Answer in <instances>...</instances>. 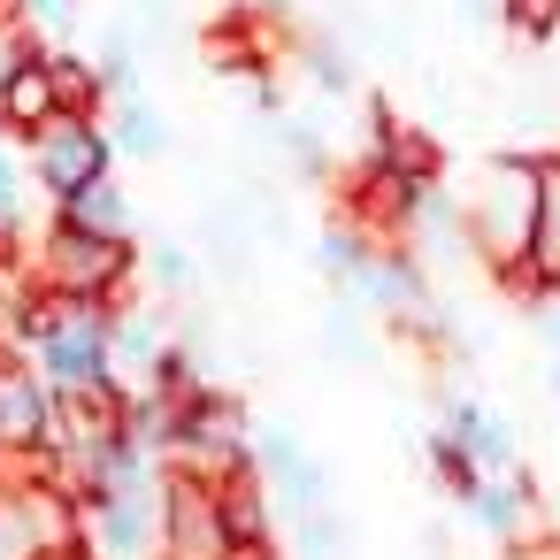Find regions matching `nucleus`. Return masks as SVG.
Here are the masks:
<instances>
[{
	"label": "nucleus",
	"mask_w": 560,
	"mask_h": 560,
	"mask_svg": "<svg viewBox=\"0 0 560 560\" xmlns=\"http://www.w3.org/2000/svg\"><path fill=\"white\" fill-rule=\"evenodd\" d=\"M24 261H32L39 292L85 300V307H116V292L139 269V246L131 238H93V231H70V223H47L39 254H24Z\"/></svg>",
	"instance_id": "1"
},
{
	"label": "nucleus",
	"mask_w": 560,
	"mask_h": 560,
	"mask_svg": "<svg viewBox=\"0 0 560 560\" xmlns=\"http://www.w3.org/2000/svg\"><path fill=\"white\" fill-rule=\"evenodd\" d=\"M529 215H537V162L499 154V162L483 170V192H476V208H468L460 223H468L476 254H483L499 277H522V254H529Z\"/></svg>",
	"instance_id": "2"
},
{
	"label": "nucleus",
	"mask_w": 560,
	"mask_h": 560,
	"mask_svg": "<svg viewBox=\"0 0 560 560\" xmlns=\"http://www.w3.org/2000/svg\"><path fill=\"white\" fill-rule=\"evenodd\" d=\"M24 170H32V192H47L55 208L78 200L85 185L116 177V154H108L101 116H55L39 139H24Z\"/></svg>",
	"instance_id": "3"
},
{
	"label": "nucleus",
	"mask_w": 560,
	"mask_h": 560,
	"mask_svg": "<svg viewBox=\"0 0 560 560\" xmlns=\"http://www.w3.org/2000/svg\"><path fill=\"white\" fill-rule=\"evenodd\" d=\"M154 552L162 560H231L238 537H231V514H223V491L170 468L162 476V514H154Z\"/></svg>",
	"instance_id": "4"
},
{
	"label": "nucleus",
	"mask_w": 560,
	"mask_h": 560,
	"mask_svg": "<svg viewBox=\"0 0 560 560\" xmlns=\"http://www.w3.org/2000/svg\"><path fill=\"white\" fill-rule=\"evenodd\" d=\"M47 545H78V499L55 483H0V560H39Z\"/></svg>",
	"instance_id": "5"
},
{
	"label": "nucleus",
	"mask_w": 560,
	"mask_h": 560,
	"mask_svg": "<svg viewBox=\"0 0 560 560\" xmlns=\"http://www.w3.org/2000/svg\"><path fill=\"white\" fill-rule=\"evenodd\" d=\"M47 430H55V392L16 353H0V460L47 453Z\"/></svg>",
	"instance_id": "6"
},
{
	"label": "nucleus",
	"mask_w": 560,
	"mask_h": 560,
	"mask_svg": "<svg viewBox=\"0 0 560 560\" xmlns=\"http://www.w3.org/2000/svg\"><path fill=\"white\" fill-rule=\"evenodd\" d=\"M246 460H254V476H261V491H277L292 514H315L323 506V468L307 460V445L292 438V430H254L246 438Z\"/></svg>",
	"instance_id": "7"
},
{
	"label": "nucleus",
	"mask_w": 560,
	"mask_h": 560,
	"mask_svg": "<svg viewBox=\"0 0 560 560\" xmlns=\"http://www.w3.org/2000/svg\"><path fill=\"white\" fill-rule=\"evenodd\" d=\"M346 284L369 300V307H384V315H422V269L399 254V246H369L353 269H346Z\"/></svg>",
	"instance_id": "8"
},
{
	"label": "nucleus",
	"mask_w": 560,
	"mask_h": 560,
	"mask_svg": "<svg viewBox=\"0 0 560 560\" xmlns=\"http://www.w3.org/2000/svg\"><path fill=\"white\" fill-rule=\"evenodd\" d=\"M445 445H453V453H468V468H476V476L514 468V430H506L491 407H476V399H453V407H445Z\"/></svg>",
	"instance_id": "9"
},
{
	"label": "nucleus",
	"mask_w": 560,
	"mask_h": 560,
	"mask_svg": "<svg viewBox=\"0 0 560 560\" xmlns=\"http://www.w3.org/2000/svg\"><path fill=\"white\" fill-rule=\"evenodd\" d=\"M522 277H529L537 292H560V154H552V162H537V215H529Z\"/></svg>",
	"instance_id": "10"
},
{
	"label": "nucleus",
	"mask_w": 560,
	"mask_h": 560,
	"mask_svg": "<svg viewBox=\"0 0 560 560\" xmlns=\"http://www.w3.org/2000/svg\"><path fill=\"white\" fill-rule=\"evenodd\" d=\"M55 116H62L55 70H47V55H32V62L9 78V93H0V131H9V139H39Z\"/></svg>",
	"instance_id": "11"
},
{
	"label": "nucleus",
	"mask_w": 560,
	"mask_h": 560,
	"mask_svg": "<svg viewBox=\"0 0 560 560\" xmlns=\"http://www.w3.org/2000/svg\"><path fill=\"white\" fill-rule=\"evenodd\" d=\"M468 506H476V522H483L491 537H506V545H529V537H537V491H529L522 476H483V483L468 491Z\"/></svg>",
	"instance_id": "12"
},
{
	"label": "nucleus",
	"mask_w": 560,
	"mask_h": 560,
	"mask_svg": "<svg viewBox=\"0 0 560 560\" xmlns=\"http://www.w3.org/2000/svg\"><path fill=\"white\" fill-rule=\"evenodd\" d=\"M108 154H131V162H162L170 154V124H162V108L154 101H139V93H116V108H108Z\"/></svg>",
	"instance_id": "13"
},
{
	"label": "nucleus",
	"mask_w": 560,
	"mask_h": 560,
	"mask_svg": "<svg viewBox=\"0 0 560 560\" xmlns=\"http://www.w3.org/2000/svg\"><path fill=\"white\" fill-rule=\"evenodd\" d=\"M376 170H384L392 185H407V192H430L438 147H430L422 131H407V124H376Z\"/></svg>",
	"instance_id": "14"
},
{
	"label": "nucleus",
	"mask_w": 560,
	"mask_h": 560,
	"mask_svg": "<svg viewBox=\"0 0 560 560\" xmlns=\"http://www.w3.org/2000/svg\"><path fill=\"white\" fill-rule=\"evenodd\" d=\"M55 223L93 231V238H131V200H124V185H116V177H101V185H85L78 200H62V208H55Z\"/></svg>",
	"instance_id": "15"
},
{
	"label": "nucleus",
	"mask_w": 560,
	"mask_h": 560,
	"mask_svg": "<svg viewBox=\"0 0 560 560\" xmlns=\"http://www.w3.org/2000/svg\"><path fill=\"white\" fill-rule=\"evenodd\" d=\"M9 16H16L47 55H62V39L78 32V0H9Z\"/></svg>",
	"instance_id": "16"
},
{
	"label": "nucleus",
	"mask_w": 560,
	"mask_h": 560,
	"mask_svg": "<svg viewBox=\"0 0 560 560\" xmlns=\"http://www.w3.org/2000/svg\"><path fill=\"white\" fill-rule=\"evenodd\" d=\"M32 55H47V47H39V39H32V32H24L9 9H0V93H9V78H16Z\"/></svg>",
	"instance_id": "17"
},
{
	"label": "nucleus",
	"mask_w": 560,
	"mask_h": 560,
	"mask_svg": "<svg viewBox=\"0 0 560 560\" xmlns=\"http://www.w3.org/2000/svg\"><path fill=\"white\" fill-rule=\"evenodd\" d=\"M300 545H307V560H346V529L315 506V514H300Z\"/></svg>",
	"instance_id": "18"
},
{
	"label": "nucleus",
	"mask_w": 560,
	"mask_h": 560,
	"mask_svg": "<svg viewBox=\"0 0 560 560\" xmlns=\"http://www.w3.org/2000/svg\"><path fill=\"white\" fill-rule=\"evenodd\" d=\"M430 468H438V483H445V491H453V499H468V491H476V483H483V476H476V468H468V453H453V445H445V438H438V445H430Z\"/></svg>",
	"instance_id": "19"
},
{
	"label": "nucleus",
	"mask_w": 560,
	"mask_h": 560,
	"mask_svg": "<svg viewBox=\"0 0 560 560\" xmlns=\"http://www.w3.org/2000/svg\"><path fill=\"white\" fill-rule=\"evenodd\" d=\"M506 24L529 32V39H545V32L560 24V0H506Z\"/></svg>",
	"instance_id": "20"
},
{
	"label": "nucleus",
	"mask_w": 560,
	"mask_h": 560,
	"mask_svg": "<svg viewBox=\"0 0 560 560\" xmlns=\"http://www.w3.org/2000/svg\"><path fill=\"white\" fill-rule=\"evenodd\" d=\"M307 78H315L323 93H346V85H353V70H346L338 47H307Z\"/></svg>",
	"instance_id": "21"
},
{
	"label": "nucleus",
	"mask_w": 560,
	"mask_h": 560,
	"mask_svg": "<svg viewBox=\"0 0 560 560\" xmlns=\"http://www.w3.org/2000/svg\"><path fill=\"white\" fill-rule=\"evenodd\" d=\"M147 269H154V284H170V292H185V284H192V254H185V246H154V254H147Z\"/></svg>",
	"instance_id": "22"
},
{
	"label": "nucleus",
	"mask_w": 560,
	"mask_h": 560,
	"mask_svg": "<svg viewBox=\"0 0 560 560\" xmlns=\"http://www.w3.org/2000/svg\"><path fill=\"white\" fill-rule=\"evenodd\" d=\"M460 9H468V16H491V0H460Z\"/></svg>",
	"instance_id": "23"
},
{
	"label": "nucleus",
	"mask_w": 560,
	"mask_h": 560,
	"mask_svg": "<svg viewBox=\"0 0 560 560\" xmlns=\"http://www.w3.org/2000/svg\"><path fill=\"white\" fill-rule=\"evenodd\" d=\"M0 9H9V0H0Z\"/></svg>",
	"instance_id": "24"
}]
</instances>
